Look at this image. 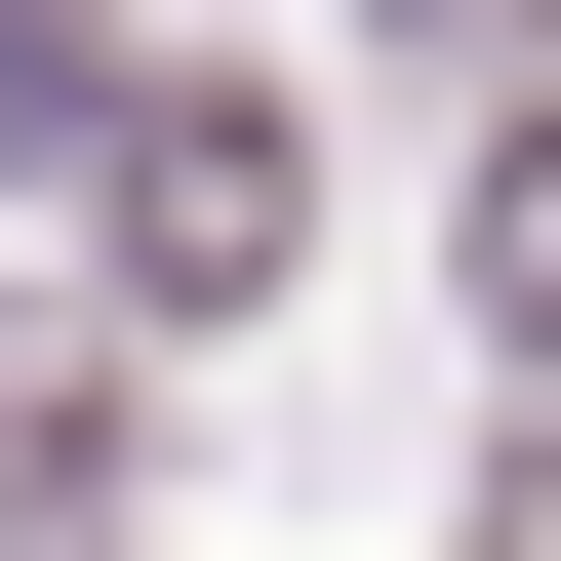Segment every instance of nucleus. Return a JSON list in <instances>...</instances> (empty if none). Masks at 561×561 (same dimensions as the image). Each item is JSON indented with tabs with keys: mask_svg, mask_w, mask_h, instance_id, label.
<instances>
[{
	"mask_svg": "<svg viewBox=\"0 0 561 561\" xmlns=\"http://www.w3.org/2000/svg\"><path fill=\"white\" fill-rule=\"evenodd\" d=\"M481 280H522V321H561V161H481Z\"/></svg>",
	"mask_w": 561,
	"mask_h": 561,
	"instance_id": "nucleus-1",
	"label": "nucleus"
}]
</instances>
